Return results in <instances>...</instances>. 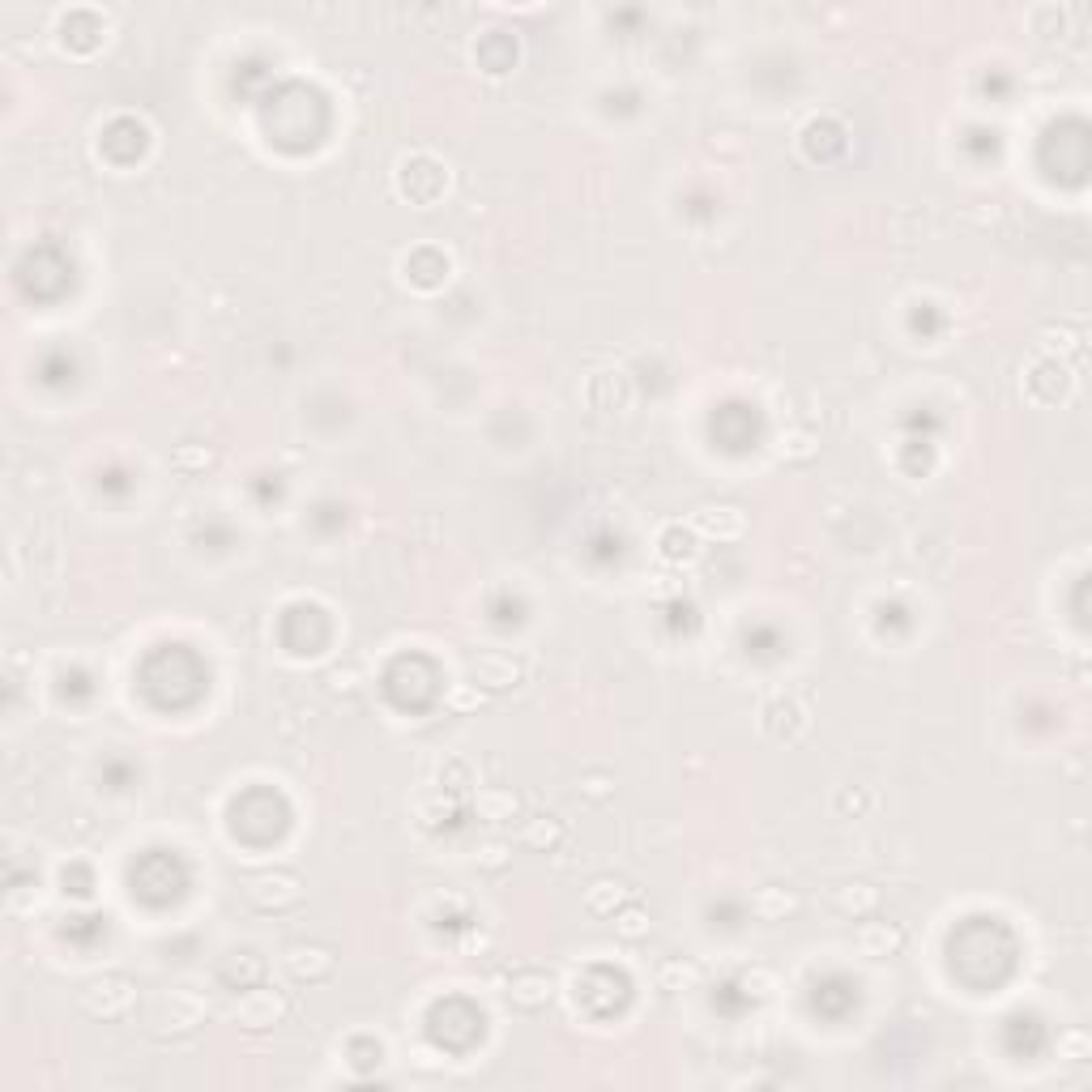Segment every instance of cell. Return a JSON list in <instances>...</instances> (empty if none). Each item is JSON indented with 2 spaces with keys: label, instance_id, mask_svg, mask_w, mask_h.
Returning <instances> with one entry per match:
<instances>
[{
  "label": "cell",
  "instance_id": "cell-1",
  "mask_svg": "<svg viewBox=\"0 0 1092 1092\" xmlns=\"http://www.w3.org/2000/svg\"><path fill=\"white\" fill-rule=\"evenodd\" d=\"M137 1003V986L128 982V977L120 973H111V977H99V982H90L82 990V1007H86V1016L94 1020H120L128 1016V1007Z\"/></svg>",
  "mask_w": 1092,
  "mask_h": 1092
},
{
  "label": "cell",
  "instance_id": "cell-2",
  "mask_svg": "<svg viewBox=\"0 0 1092 1092\" xmlns=\"http://www.w3.org/2000/svg\"><path fill=\"white\" fill-rule=\"evenodd\" d=\"M248 901L265 913H278V909H291L303 901V879L295 871H265V875H252L248 879Z\"/></svg>",
  "mask_w": 1092,
  "mask_h": 1092
},
{
  "label": "cell",
  "instance_id": "cell-3",
  "mask_svg": "<svg viewBox=\"0 0 1092 1092\" xmlns=\"http://www.w3.org/2000/svg\"><path fill=\"white\" fill-rule=\"evenodd\" d=\"M286 1011H291V999H282L278 990H261V986H252L244 999L235 1003L231 1016L244 1024V1029H273Z\"/></svg>",
  "mask_w": 1092,
  "mask_h": 1092
},
{
  "label": "cell",
  "instance_id": "cell-4",
  "mask_svg": "<svg viewBox=\"0 0 1092 1092\" xmlns=\"http://www.w3.org/2000/svg\"><path fill=\"white\" fill-rule=\"evenodd\" d=\"M692 529L696 538H709V542H738L747 534V517L734 504H704L692 517Z\"/></svg>",
  "mask_w": 1092,
  "mask_h": 1092
},
{
  "label": "cell",
  "instance_id": "cell-5",
  "mask_svg": "<svg viewBox=\"0 0 1092 1092\" xmlns=\"http://www.w3.org/2000/svg\"><path fill=\"white\" fill-rule=\"evenodd\" d=\"M760 726H764V734L794 743V738L807 730V709H802L794 696H773V700H768L764 709H760Z\"/></svg>",
  "mask_w": 1092,
  "mask_h": 1092
},
{
  "label": "cell",
  "instance_id": "cell-6",
  "mask_svg": "<svg viewBox=\"0 0 1092 1092\" xmlns=\"http://www.w3.org/2000/svg\"><path fill=\"white\" fill-rule=\"evenodd\" d=\"M585 397H589V406L593 410H602V414H619V410H628L632 406V384L623 372H593L589 384H585Z\"/></svg>",
  "mask_w": 1092,
  "mask_h": 1092
},
{
  "label": "cell",
  "instance_id": "cell-7",
  "mask_svg": "<svg viewBox=\"0 0 1092 1092\" xmlns=\"http://www.w3.org/2000/svg\"><path fill=\"white\" fill-rule=\"evenodd\" d=\"M337 969V960L329 947H308V943H299L286 952V973L295 977L299 986H316V982H325V977H333Z\"/></svg>",
  "mask_w": 1092,
  "mask_h": 1092
},
{
  "label": "cell",
  "instance_id": "cell-8",
  "mask_svg": "<svg viewBox=\"0 0 1092 1092\" xmlns=\"http://www.w3.org/2000/svg\"><path fill=\"white\" fill-rule=\"evenodd\" d=\"M696 529L692 525H662V534H657V555H662V564H674V568H683V564H696V555H700V546H696Z\"/></svg>",
  "mask_w": 1092,
  "mask_h": 1092
},
{
  "label": "cell",
  "instance_id": "cell-9",
  "mask_svg": "<svg viewBox=\"0 0 1092 1092\" xmlns=\"http://www.w3.org/2000/svg\"><path fill=\"white\" fill-rule=\"evenodd\" d=\"M474 679L483 687H491V692H504V687L521 683V666H517V657H508V653H478L474 657Z\"/></svg>",
  "mask_w": 1092,
  "mask_h": 1092
},
{
  "label": "cell",
  "instance_id": "cell-10",
  "mask_svg": "<svg viewBox=\"0 0 1092 1092\" xmlns=\"http://www.w3.org/2000/svg\"><path fill=\"white\" fill-rule=\"evenodd\" d=\"M551 994H555V982H551V973H542V969H521L508 977V999L521 1007H542Z\"/></svg>",
  "mask_w": 1092,
  "mask_h": 1092
},
{
  "label": "cell",
  "instance_id": "cell-11",
  "mask_svg": "<svg viewBox=\"0 0 1092 1092\" xmlns=\"http://www.w3.org/2000/svg\"><path fill=\"white\" fill-rule=\"evenodd\" d=\"M858 947H862V956H896L905 947V930L901 926H888V922H871V926H862L858 930Z\"/></svg>",
  "mask_w": 1092,
  "mask_h": 1092
},
{
  "label": "cell",
  "instance_id": "cell-12",
  "mask_svg": "<svg viewBox=\"0 0 1092 1092\" xmlns=\"http://www.w3.org/2000/svg\"><path fill=\"white\" fill-rule=\"evenodd\" d=\"M517 811H521V802L512 790H495L491 785V790L474 794V815L487 819V824H508V819H517Z\"/></svg>",
  "mask_w": 1092,
  "mask_h": 1092
},
{
  "label": "cell",
  "instance_id": "cell-13",
  "mask_svg": "<svg viewBox=\"0 0 1092 1092\" xmlns=\"http://www.w3.org/2000/svg\"><path fill=\"white\" fill-rule=\"evenodd\" d=\"M632 901V888L628 883H615V879H602V883H593V888L585 892V909L589 913H598V918H615V913Z\"/></svg>",
  "mask_w": 1092,
  "mask_h": 1092
},
{
  "label": "cell",
  "instance_id": "cell-14",
  "mask_svg": "<svg viewBox=\"0 0 1092 1092\" xmlns=\"http://www.w3.org/2000/svg\"><path fill=\"white\" fill-rule=\"evenodd\" d=\"M457 794H444V790H436V794H423L419 802H414V819H419L423 828H440V824H448V819L457 815Z\"/></svg>",
  "mask_w": 1092,
  "mask_h": 1092
},
{
  "label": "cell",
  "instance_id": "cell-15",
  "mask_svg": "<svg viewBox=\"0 0 1092 1092\" xmlns=\"http://www.w3.org/2000/svg\"><path fill=\"white\" fill-rule=\"evenodd\" d=\"M201 1016H205V1007L192 999V994H175V999L167 1003V1016L158 1024H163V1033H188V1029H197L201 1024Z\"/></svg>",
  "mask_w": 1092,
  "mask_h": 1092
},
{
  "label": "cell",
  "instance_id": "cell-16",
  "mask_svg": "<svg viewBox=\"0 0 1092 1092\" xmlns=\"http://www.w3.org/2000/svg\"><path fill=\"white\" fill-rule=\"evenodd\" d=\"M265 977V960L256 956V952H239V956H227V965H222V982H231L239 990H252L256 982Z\"/></svg>",
  "mask_w": 1092,
  "mask_h": 1092
},
{
  "label": "cell",
  "instance_id": "cell-17",
  "mask_svg": "<svg viewBox=\"0 0 1092 1092\" xmlns=\"http://www.w3.org/2000/svg\"><path fill=\"white\" fill-rule=\"evenodd\" d=\"M700 986V965L696 960H666L657 969V990L666 994H683V990H696Z\"/></svg>",
  "mask_w": 1092,
  "mask_h": 1092
},
{
  "label": "cell",
  "instance_id": "cell-18",
  "mask_svg": "<svg viewBox=\"0 0 1092 1092\" xmlns=\"http://www.w3.org/2000/svg\"><path fill=\"white\" fill-rule=\"evenodd\" d=\"M470 785H474V773H470V764H465V760L448 756V760L436 764V790L465 798V794H470Z\"/></svg>",
  "mask_w": 1092,
  "mask_h": 1092
},
{
  "label": "cell",
  "instance_id": "cell-19",
  "mask_svg": "<svg viewBox=\"0 0 1092 1092\" xmlns=\"http://www.w3.org/2000/svg\"><path fill=\"white\" fill-rule=\"evenodd\" d=\"M1037 342L1046 355H1080V346H1084V333L1080 329H1071V325H1046L1037 333Z\"/></svg>",
  "mask_w": 1092,
  "mask_h": 1092
},
{
  "label": "cell",
  "instance_id": "cell-20",
  "mask_svg": "<svg viewBox=\"0 0 1092 1092\" xmlns=\"http://www.w3.org/2000/svg\"><path fill=\"white\" fill-rule=\"evenodd\" d=\"M875 905H879V892L871 883H849V888L837 892V909L849 913V918H866V913H875Z\"/></svg>",
  "mask_w": 1092,
  "mask_h": 1092
},
{
  "label": "cell",
  "instance_id": "cell-21",
  "mask_svg": "<svg viewBox=\"0 0 1092 1092\" xmlns=\"http://www.w3.org/2000/svg\"><path fill=\"white\" fill-rule=\"evenodd\" d=\"M751 905H756V913H760L764 922H781L785 913H794V909H798L794 892H785V888H760V892H756V901H751Z\"/></svg>",
  "mask_w": 1092,
  "mask_h": 1092
},
{
  "label": "cell",
  "instance_id": "cell-22",
  "mask_svg": "<svg viewBox=\"0 0 1092 1092\" xmlns=\"http://www.w3.org/2000/svg\"><path fill=\"white\" fill-rule=\"evenodd\" d=\"M521 841L529 845V849H555L559 841H564V824H559V819H529V824L521 828Z\"/></svg>",
  "mask_w": 1092,
  "mask_h": 1092
},
{
  "label": "cell",
  "instance_id": "cell-23",
  "mask_svg": "<svg viewBox=\"0 0 1092 1092\" xmlns=\"http://www.w3.org/2000/svg\"><path fill=\"white\" fill-rule=\"evenodd\" d=\"M649 926H653V922H649V909L636 905V901H628V905L615 913V930H619L623 939H645Z\"/></svg>",
  "mask_w": 1092,
  "mask_h": 1092
},
{
  "label": "cell",
  "instance_id": "cell-24",
  "mask_svg": "<svg viewBox=\"0 0 1092 1092\" xmlns=\"http://www.w3.org/2000/svg\"><path fill=\"white\" fill-rule=\"evenodd\" d=\"M175 470H184V474H192V470H205V465H214V453L205 444H180L175 448Z\"/></svg>",
  "mask_w": 1092,
  "mask_h": 1092
},
{
  "label": "cell",
  "instance_id": "cell-25",
  "mask_svg": "<svg viewBox=\"0 0 1092 1092\" xmlns=\"http://www.w3.org/2000/svg\"><path fill=\"white\" fill-rule=\"evenodd\" d=\"M448 709H453V713L483 709V692H478V683H457L453 692H448Z\"/></svg>",
  "mask_w": 1092,
  "mask_h": 1092
},
{
  "label": "cell",
  "instance_id": "cell-26",
  "mask_svg": "<svg viewBox=\"0 0 1092 1092\" xmlns=\"http://www.w3.org/2000/svg\"><path fill=\"white\" fill-rule=\"evenodd\" d=\"M474 862L483 866V871H500V866H508V862H512V849H508L504 841H487V845H478V849H474Z\"/></svg>",
  "mask_w": 1092,
  "mask_h": 1092
},
{
  "label": "cell",
  "instance_id": "cell-27",
  "mask_svg": "<svg viewBox=\"0 0 1092 1092\" xmlns=\"http://www.w3.org/2000/svg\"><path fill=\"white\" fill-rule=\"evenodd\" d=\"M1058 1058H1067V1063H1084V1058H1088V1037L1080 1029L1063 1033V1037H1058Z\"/></svg>",
  "mask_w": 1092,
  "mask_h": 1092
},
{
  "label": "cell",
  "instance_id": "cell-28",
  "mask_svg": "<svg viewBox=\"0 0 1092 1092\" xmlns=\"http://www.w3.org/2000/svg\"><path fill=\"white\" fill-rule=\"evenodd\" d=\"M811 453H815V440L807 431H790V436L781 440V457H790V461H807Z\"/></svg>",
  "mask_w": 1092,
  "mask_h": 1092
},
{
  "label": "cell",
  "instance_id": "cell-29",
  "mask_svg": "<svg viewBox=\"0 0 1092 1092\" xmlns=\"http://www.w3.org/2000/svg\"><path fill=\"white\" fill-rule=\"evenodd\" d=\"M743 986L756 990V994H773V990H777V977L768 973V969H751V973L743 977Z\"/></svg>",
  "mask_w": 1092,
  "mask_h": 1092
},
{
  "label": "cell",
  "instance_id": "cell-30",
  "mask_svg": "<svg viewBox=\"0 0 1092 1092\" xmlns=\"http://www.w3.org/2000/svg\"><path fill=\"white\" fill-rule=\"evenodd\" d=\"M355 679H359V670L346 666V670H333L329 674V687H333V692H355V687H359Z\"/></svg>",
  "mask_w": 1092,
  "mask_h": 1092
},
{
  "label": "cell",
  "instance_id": "cell-31",
  "mask_svg": "<svg viewBox=\"0 0 1092 1092\" xmlns=\"http://www.w3.org/2000/svg\"><path fill=\"white\" fill-rule=\"evenodd\" d=\"M837 807H841V811H854V815H858V811L866 807V798H862L858 790H845V794L837 798Z\"/></svg>",
  "mask_w": 1092,
  "mask_h": 1092
},
{
  "label": "cell",
  "instance_id": "cell-32",
  "mask_svg": "<svg viewBox=\"0 0 1092 1092\" xmlns=\"http://www.w3.org/2000/svg\"><path fill=\"white\" fill-rule=\"evenodd\" d=\"M674 589H679V585H674L670 576H653V585H649L653 598H666V593H674Z\"/></svg>",
  "mask_w": 1092,
  "mask_h": 1092
},
{
  "label": "cell",
  "instance_id": "cell-33",
  "mask_svg": "<svg viewBox=\"0 0 1092 1092\" xmlns=\"http://www.w3.org/2000/svg\"><path fill=\"white\" fill-rule=\"evenodd\" d=\"M589 794L602 798V794H606V777H593V781H589Z\"/></svg>",
  "mask_w": 1092,
  "mask_h": 1092
}]
</instances>
